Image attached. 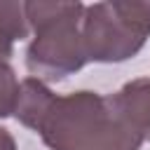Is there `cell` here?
Returning <instances> with one entry per match:
<instances>
[{
    "label": "cell",
    "mask_w": 150,
    "mask_h": 150,
    "mask_svg": "<svg viewBox=\"0 0 150 150\" xmlns=\"http://www.w3.org/2000/svg\"><path fill=\"white\" fill-rule=\"evenodd\" d=\"M33 131L49 150H141L143 145L115 96L89 89L52 94Z\"/></svg>",
    "instance_id": "cell-1"
},
{
    "label": "cell",
    "mask_w": 150,
    "mask_h": 150,
    "mask_svg": "<svg viewBox=\"0 0 150 150\" xmlns=\"http://www.w3.org/2000/svg\"><path fill=\"white\" fill-rule=\"evenodd\" d=\"M82 12V2H23L26 23L33 30V40L26 49V68L30 77L45 84L61 82L89 63L80 33Z\"/></svg>",
    "instance_id": "cell-2"
},
{
    "label": "cell",
    "mask_w": 150,
    "mask_h": 150,
    "mask_svg": "<svg viewBox=\"0 0 150 150\" xmlns=\"http://www.w3.org/2000/svg\"><path fill=\"white\" fill-rule=\"evenodd\" d=\"M80 33L87 61H129L150 38V0H110L84 5Z\"/></svg>",
    "instance_id": "cell-3"
},
{
    "label": "cell",
    "mask_w": 150,
    "mask_h": 150,
    "mask_svg": "<svg viewBox=\"0 0 150 150\" xmlns=\"http://www.w3.org/2000/svg\"><path fill=\"white\" fill-rule=\"evenodd\" d=\"M124 117L138 131L143 143H150V77H136L122 84L117 94H112Z\"/></svg>",
    "instance_id": "cell-4"
},
{
    "label": "cell",
    "mask_w": 150,
    "mask_h": 150,
    "mask_svg": "<svg viewBox=\"0 0 150 150\" xmlns=\"http://www.w3.org/2000/svg\"><path fill=\"white\" fill-rule=\"evenodd\" d=\"M28 23L23 16V2L0 0V61H7L14 45L28 38Z\"/></svg>",
    "instance_id": "cell-5"
},
{
    "label": "cell",
    "mask_w": 150,
    "mask_h": 150,
    "mask_svg": "<svg viewBox=\"0 0 150 150\" xmlns=\"http://www.w3.org/2000/svg\"><path fill=\"white\" fill-rule=\"evenodd\" d=\"M19 80L14 68L7 61H0V120L14 115L16 101H19Z\"/></svg>",
    "instance_id": "cell-6"
},
{
    "label": "cell",
    "mask_w": 150,
    "mask_h": 150,
    "mask_svg": "<svg viewBox=\"0 0 150 150\" xmlns=\"http://www.w3.org/2000/svg\"><path fill=\"white\" fill-rule=\"evenodd\" d=\"M0 150H19V148H16V141H14V136H12V131L5 129V127H0Z\"/></svg>",
    "instance_id": "cell-7"
}]
</instances>
